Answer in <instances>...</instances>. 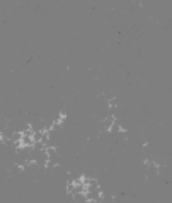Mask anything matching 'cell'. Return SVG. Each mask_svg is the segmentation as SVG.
I'll use <instances>...</instances> for the list:
<instances>
[{
    "label": "cell",
    "mask_w": 172,
    "mask_h": 203,
    "mask_svg": "<svg viewBox=\"0 0 172 203\" xmlns=\"http://www.w3.org/2000/svg\"><path fill=\"white\" fill-rule=\"evenodd\" d=\"M22 132L21 131H15L13 133V136L11 137V141L13 142V143H16V142H20L21 139H22Z\"/></svg>",
    "instance_id": "obj_1"
},
{
    "label": "cell",
    "mask_w": 172,
    "mask_h": 203,
    "mask_svg": "<svg viewBox=\"0 0 172 203\" xmlns=\"http://www.w3.org/2000/svg\"><path fill=\"white\" fill-rule=\"evenodd\" d=\"M42 131H40V130H37V131H35V133H34V136H33V140L35 141V142H40L42 139Z\"/></svg>",
    "instance_id": "obj_2"
}]
</instances>
